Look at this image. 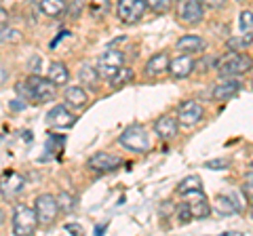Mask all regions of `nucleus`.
<instances>
[{
  "instance_id": "f257e3e1",
  "label": "nucleus",
  "mask_w": 253,
  "mask_h": 236,
  "mask_svg": "<svg viewBox=\"0 0 253 236\" xmlns=\"http://www.w3.org/2000/svg\"><path fill=\"white\" fill-rule=\"evenodd\" d=\"M251 68H253L251 57H247L245 53H236V51H228L215 61V70L221 78H234V76L247 74Z\"/></svg>"
},
{
  "instance_id": "f03ea898",
  "label": "nucleus",
  "mask_w": 253,
  "mask_h": 236,
  "mask_svg": "<svg viewBox=\"0 0 253 236\" xmlns=\"http://www.w3.org/2000/svg\"><path fill=\"white\" fill-rule=\"evenodd\" d=\"M118 144L126 150L135 152V154H141V152H148L150 150V133L144 124H129L118 137Z\"/></svg>"
},
{
  "instance_id": "7ed1b4c3",
  "label": "nucleus",
  "mask_w": 253,
  "mask_h": 236,
  "mask_svg": "<svg viewBox=\"0 0 253 236\" xmlns=\"http://www.w3.org/2000/svg\"><path fill=\"white\" fill-rule=\"evenodd\" d=\"M41 226L36 217V211L28 207L23 202H17L13 209V234L15 236H30L36 232V228Z\"/></svg>"
},
{
  "instance_id": "20e7f679",
  "label": "nucleus",
  "mask_w": 253,
  "mask_h": 236,
  "mask_svg": "<svg viewBox=\"0 0 253 236\" xmlns=\"http://www.w3.org/2000/svg\"><path fill=\"white\" fill-rule=\"evenodd\" d=\"M175 17H177L179 23H184V26H188V28L199 26V23L205 19L203 0H177Z\"/></svg>"
},
{
  "instance_id": "39448f33",
  "label": "nucleus",
  "mask_w": 253,
  "mask_h": 236,
  "mask_svg": "<svg viewBox=\"0 0 253 236\" xmlns=\"http://www.w3.org/2000/svg\"><path fill=\"white\" fill-rule=\"evenodd\" d=\"M34 211H36V217H38V224L41 226H44V228L53 226L59 215L57 198H55L53 194H38L34 200Z\"/></svg>"
},
{
  "instance_id": "423d86ee",
  "label": "nucleus",
  "mask_w": 253,
  "mask_h": 236,
  "mask_svg": "<svg viewBox=\"0 0 253 236\" xmlns=\"http://www.w3.org/2000/svg\"><path fill=\"white\" fill-rule=\"evenodd\" d=\"M26 82L30 86V99L36 101V104H44V101H51L57 95V84H53L49 78H42L38 74H32L26 78Z\"/></svg>"
},
{
  "instance_id": "0eeeda50",
  "label": "nucleus",
  "mask_w": 253,
  "mask_h": 236,
  "mask_svg": "<svg viewBox=\"0 0 253 236\" xmlns=\"http://www.w3.org/2000/svg\"><path fill=\"white\" fill-rule=\"evenodd\" d=\"M123 66H125V53L123 51H116L114 46H110V49L97 59V66H95V68H97L101 80H112L114 74Z\"/></svg>"
},
{
  "instance_id": "6e6552de",
  "label": "nucleus",
  "mask_w": 253,
  "mask_h": 236,
  "mask_svg": "<svg viewBox=\"0 0 253 236\" xmlns=\"http://www.w3.org/2000/svg\"><path fill=\"white\" fill-rule=\"evenodd\" d=\"M148 11L146 0H118L116 2V15L118 19L126 26H133V23H139L144 19V15Z\"/></svg>"
},
{
  "instance_id": "1a4fd4ad",
  "label": "nucleus",
  "mask_w": 253,
  "mask_h": 236,
  "mask_svg": "<svg viewBox=\"0 0 253 236\" xmlns=\"http://www.w3.org/2000/svg\"><path fill=\"white\" fill-rule=\"evenodd\" d=\"M205 118V108L201 101L196 99H186L177 106V122L181 127H196Z\"/></svg>"
},
{
  "instance_id": "9d476101",
  "label": "nucleus",
  "mask_w": 253,
  "mask_h": 236,
  "mask_svg": "<svg viewBox=\"0 0 253 236\" xmlns=\"http://www.w3.org/2000/svg\"><path fill=\"white\" fill-rule=\"evenodd\" d=\"M76 114L70 110L68 104H57L49 110V114H46V124H49L51 129H57V131H63V129H72L76 124Z\"/></svg>"
},
{
  "instance_id": "9b49d317",
  "label": "nucleus",
  "mask_w": 253,
  "mask_h": 236,
  "mask_svg": "<svg viewBox=\"0 0 253 236\" xmlns=\"http://www.w3.org/2000/svg\"><path fill=\"white\" fill-rule=\"evenodd\" d=\"M23 188H26V177L17 171H9L6 175H2V179H0V194H2L6 200L17 198V196L23 192Z\"/></svg>"
},
{
  "instance_id": "f8f14e48",
  "label": "nucleus",
  "mask_w": 253,
  "mask_h": 236,
  "mask_svg": "<svg viewBox=\"0 0 253 236\" xmlns=\"http://www.w3.org/2000/svg\"><path fill=\"white\" fill-rule=\"evenodd\" d=\"M196 70V59L194 55H177L175 59L169 61V74L173 80H184Z\"/></svg>"
},
{
  "instance_id": "ddd939ff",
  "label": "nucleus",
  "mask_w": 253,
  "mask_h": 236,
  "mask_svg": "<svg viewBox=\"0 0 253 236\" xmlns=\"http://www.w3.org/2000/svg\"><path fill=\"white\" fill-rule=\"evenodd\" d=\"M121 158L116 154H110V152H97L93 154L89 160H86V169L93 171V173H110L114 171L116 167H121Z\"/></svg>"
},
{
  "instance_id": "4468645a",
  "label": "nucleus",
  "mask_w": 253,
  "mask_h": 236,
  "mask_svg": "<svg viewBox=\"0 0 253 236\" xmlns=\"http://www.w3.org/2000/svg\"><path fill=\"white\" fill-rule=\"evenodd\" d=\"M179 131V122H177V116L173 114H163L161 118H156L154 120V133L158 139L163 141H169L177 135Z\"/></svg>"
},
{
  "instance_id": "2eb2a0df",
  "label": "nucleus",
  "mask_w": 253,
  "mask_h": 236,
  "mask_svg": "<svg viewBox=\"0 0 253 236\" xmlns=\"http://www.w3.org/2000/svg\"><path fill=\"white\" fill-rule=\"evenodd\" d=\"M186 202H188V207H190V213H192L194 219H207L211 215V202L207 200V196L201 192H192V194H186Z\"/></svg>"
},
{
  "instance_id": "dca6fc26",
  "label": "nucleus",
  "mask_w": 253,
  "mask_h": 236,
  "mask_svg": "<svg viewBox=\"0 0 253 236\" xmlns=\"http://www.w3.org/2000/svg\"><path fill=\"white\" fill-rule=\"evenodd\" d=\"M175 49L181 55H201V53H205V49H207V40L201 36H196V34H186L177 40Z\"/></svg>"
},
{
  "instance_id": "f3484780",
  "label": "nucleus",
  "mask_w": 253,
  "mask_h": 236,
  "mask_svg": "<svg viewBox=\"0 0 253 236\" xmlns=\"http://www.w3.org/2000/svg\"><path fill=\"white\" fill-rule=\"evenodd\" d=\"M241 89H243V82L236 76L234 78H224V80L213 89L211 97H213V101H228V99H232Z\"/></svg>"
},
{
  "instance_id": "a211bd4d",
  "label": "nucleus",
  "mask_w": 253,
  "mask_h": 236,
  "mask_svg": "<svg viewBox=\"0 0 253 236\" xmlns=\"http://www.w3.org/2000/svg\"><path fill=\"white\" fill-rule=\"evenodd\" d=\"M169 55L167 53H154L146 64V74L150 78H161L165 74H169Z\"/></svg>"
},
{
  "instance_id": "6ab92c4d",
  "label": "nucleus",
  "mask_w": 253,
  "mask_h": 236,
  "mask_svg": "<svg viewBox=\"0 0 253 236\" xmlns=\"http://www.w3.org/2000/svg\"><path fill=\"white\" fill-rule=\"evenodd\" d=\"M63 99H66V104L74 110H83L86 104H89V93L83 84H72L68 86L66 93H63Z\"/></svg>"
},
{
  "instance_id": "aec40b11",
  "label": "nucleus",
  "mask_w": 253,
  "mask_h": 236,
  "mask_svg": "<svg viewBox=\"0 0 253 236\" xmlns=\"http://www.w3.org/2000/svg\"><path fill=\"white\" fill-rule=\"evenodd\" d=\"M213 211L219 215V217H230V215H234V213H239L241 211V207L236 204V200L232 198V196H217L215 198V202H213Z\"/></svg>"
},
{
  "instance_id": "412c9836",
  "label": "nucleus",
  "mask_w": 253,
  "mask_h": 236,
  "mask_svg": "<svg viewBox=\"0 0 253 236\" xmlns=\"http://www.w3.org/2000/svg\"><path fill=\"white\" fill-rule=\"evenodd\" d=\"M66 9H68V0H41V13L44 17H51V19L63 17Z\"/></svg>"
},
{
  "instance_id": "4be33fe9",
  "label": "nucleus",
  "mask_w": 253,
  "mask_h": 236,
  "mask_svg": "<svg viewBox=\"0 0 253 236\" xmlns=\"http://www.w3.org/2000/svg\"><path fill=\"white\" fill-rule=\"evenodd\" d=\"M46 78H49L53 84L63 86L70 80V72H68L66 64H61V61H53V64L49 66V72H46Z\"/></svg>"
},
{
  "instance_id": "5701e85b",
  "label": "nucleus",
  "mask_w": 253,
  "mask_h": 236,
  "mask_svg": "<svg viewBox=\"0 0 253 236\" xmlns=\"http://www.w3.org/2000/svg\"><path fill=\"white\" fill-rule=\"evenodd\" d=\"M253 46V32H243L239 36H232L226 40V49L228 51H236V53H245Z\"/></svg>"
},
{
  "instance_id": "b1692460",
  "label": "nucleus",
  "mask_w": 253,
  "mask_h": 236,
  "mask_svg": "<svg viewBox=\"0 0 253 236\" xmlns=\"http://www.w3.org/2000/svg\"><path fill=\"white\" fill-rule=\"evenodd\" d=\"M78 78H81L83 86H89V89L97 86V82L101 80V78H99V72H97V68L91 66V64H84V66L81 68V72H78Z\"/></svg>"
},
{
  "instance_id": "393cba45",
  "label": "nucleus",
  "mask_w": 253,
  "mask_h": 236,
  "mask_svg": "<svg viewBox=\"0 0 253 236\" xmlns=\"http://www.w3.org/2000/svg\"><path fill=\"white\" fill-rule=\"evenodd\" d=\"M201 190H203V184H201L199 175H188V177H184L177 184V194L179 196H186V194H192V192H201Z\"/></svg>"
},
{
  "instance_id": "a878e982",
  "label": "nucleus",
  "mask_w": 253,
  "mask_h": 236,
  "mask_svg": "<svg viewBox=\"0 0 253 236\" xmlns=\"http://www.w3.org/2000/svg\"><path fill=\"white\" fill-rule=\"evenodd\" d=\"M23 40V32L17 28L2 26L0 28V44H19Z\"/></svg>"
},
{
  "instance_id": "bb28decb",
  "label": "nucleus",
  "mask_w": 253,
  "mask_h": 236,
  "mask_svg": "<svg viewBox=\"0 0 253 236\" xmlns=\"http://www.w3.org/2000/svg\"><path fill=\"white\" fill-rule=\"evenodd\" d=\"M112 9V0H89V15L95 19H101Z\"/></svg>"
},
{
  "instance_id": "cd10ccee",
  "label": "nucleus",
  "mask_w": 253,
  "mask_h": 236,
  "mask_svg": "<svg viewBox=\"0 0 253 236\" xmlns=\"http://www.w3.org/2000/svg\"><path fill=\"white\" fill-rule=\"evenodd\" d=\"M57 198V204H59V211H66V213H72V211L76 209V196L70 194V192H59V196H55Z\"/></svg>"
},
{
  "instance_id": "c85d7f7f",
  "label": "nucleus",
  "mask_w": 253,
  "mask_h": 236,
  "mask_svg": "<svg viewBox=\"0 0 253 236\" xmlns=\"http://www.w3.org/2000/svg\"><path fill=\"white\" fill-rule=\"evenodd\" d=\"M131 80H133V70L123 66V68H121V70H118V72L114 74L112 80H108V82L118 89V86H123V84H126V82H131Z\"/></svg>"
},
{
  "instance_id": "c756f323",
  "label": "nucleus",
  "mask_w": 253,
  "mask_h": 236,
  "mask_svg": "<svg viewBox=\"0 0 253 236\" xmlns=\"http://www.w3.org/2000/svg\"><path fill=\"white\" fill-rule=\"evenodd\" d=\"M148 11H152L156 15H165L171 11V0H146Z\"/></svg>"
},
{
  "instance_id": "7c9ffc66",
  "label": "nucleus",
  "mask_w": 253,
  "mask_h": 236,
  "mask_svg": "<svg viewBox=\"0 0 253 236\" xmlns=\"http://www.w3.org/2000/svg\"><path fill=\"white\" fill-rule=\"evenodd\" d=\"M239 28H241V32H251L253 30V11L245 9L239 13Z\"/></svg>"
},
{
  "instance_id": "2f4dec72",
  "label": "nucleus",
  "mask_w": 253,
  "mask_h": 236,
  "mask_svg": "<svg viewBox=\"0 0 253 236\" xmlns=\"http://www.w3.org/2000/svg\"><path fill=\"white\" fill-rule=\"evenodd\" d=\"M175 219H177V224H181V226H186V224H190L192 222V213H190V207H188V202H184V204H179L177 207V211H175Z\"/></svg>"
},
{
  "instance_id": "473e14b6",
  "label": "nucleus",
  "mask_w": 253,
  "mask_h": 236,
  "mask_svg": "<svg viewBox=\"0 0 253 236\" xmlns=\"http://www.w3.org/2000/svg\"><path fill=\"white\" fill-rule=\"evenodd\" d=\"M83 6H84V0H72V2H68L66 15H68V17H72V19H76L78 15L83 13Z\"/></svg>"
},
{
  "instance_id": "72a5a7b5",
  "label": "nucleus",
  "mask_w": 253,
  "mask_h": 236,
  "mask_svg": "<svg viewBox=\"0 0 253 236\" xmlns=\"http://www.w3.org/2000/svg\"><path fill=\"white\" fill-rule=\"evenodd\" d=\"M205 167L211 169V171H226L228 167H230V160L228 158H213V160L205 162Z\"/></svg>"
},
{
  "instance_id": "f704fd0d",
  "label": "nucleus",
  "mask_w": 253,
  "mask_h": 236,
  "mask_svg": "<svg viewBox=\"0 0 253 236\" xmlns=\"http://www.w3.org/2000/svg\"><path fill=\"white\" fill-rule=\"evenodd\" d=\"M203 4H205V9H211V11H221V9H226L228 0H203Z\"/></svg>"
},
{
  "instance_id": "c9c22d12",
  "label": "nucleus",
  "mask_w": 253,
  "mask_h": 236,
  "mask_svg": "<svg viewBox=\"0 0 253 236\" xmlns=\"http://www.w3.org/2000/svg\"><path fill=\"white\" fill-rule=\"evenodd\" d=\"M243 194H245V198H247L249 202L253 200V173L243 182Z\"/></svg>"
},
{
  "instance_id": "e433bc0d",
  "label": "nucleus",
  "mask_w": 253,
  "mask_h": 236,
  "mask_svg": "<svg viewBox=\"0 0 253 236\" xmlns=\"http://www.w3.org/2000/svg\"><path fill=\"white\" fill-rule=\"evenodd\" d=\"M63 228H66L68 232H72V234H84V230H83L81 224H66Z\"/></svg>"
},
{
  "instance_id": "4c0bfd02",
  "label": "nucleus",
  "mask_w": 253,
  "mask_h": 236,
  "mask_svg": "<svg viewBox=\"0 0 253 236\" xmlns=\"http://www.w3.org/2000/svg\"><path fill=\"white\" fill-rule=\"evenodd\" d=\"M11 110H26V99H21V97L13 99L11 101Z\"/></svg>"
},
{
  "instance_id": "58836bf2",
  "label": "nucleus",
  "mask_w": 253,
  "mask_h": 236,
  "mask_svg": "<svg viewBox=\"0 0 253 236\" xmlns=\"http://www.w3.org/2000/svg\"><path fill=\"white\" fill-rule=\"evenodd\" d=\"M6 23H9V11L0 6V26H6Z\"/></svg>"
},
{
  "instance_id": "ea45409f",
  "label": "nucleus",
  "mask_w": 253,
  "mask_h": 236,
  "mask_svg": "<svg viewBox=\"0 0 253 236\" xmlns=\"http://www.w3.org/2000/svg\"><path fill=\"white\" fill-rule=\"evenodd\" d=\"M30 64H32V72L36 74V72H38V64H41V59H38V57H32V59H30Z\"/></svg>"
},
{
  "instance_id": "a19ab883",
  "label": "nucleus",
  "mask_w": 253,
  "mask_h": 236,
  "mask_svg": "<svg viewBox=\"0 0 253 236\" xmlns=\"http://www.w3.org/2000/svg\"><path fill=\"white\" fill-rule=\"evenodd\" d=\"M104 230H106V224H101V226H97V228H95V232H97V234H101Z\"/></svg>"
},
{
  "instance_id": "79ce46f5",
  "label": "nucleus",
  "mask_w": 253,
  "mask_h": 236,
  "mask_svg": "<svg viewBox=\"0 0 253 236\" xmlns=\"http://www.w3.org/2000/svg\"><path fill=\"white\" fill-rule=\"evenodd\" d=\"M2 224H4V211L0 209V226H2Z\"/></svg>"
},
{
  "instance_id": "37998d69",
  "label": "nucleus",
  "mask_w": 253,
  "mask_h": 236,
  "mask_svg": "<svg viewBox=\"0 0 253 236\" xmlns=\"http://www.w3.org/2000/svg\"><path fill=\"white\" fill-rule=\"evenodd\" d=\"M251 217H253V200H251Z\"/></svg>"
},
{
  "instance_id": "c03bdc74",
  "label": "nucleus",
  "mask_w": 253,
  "mask_h": 236,
  "mask_svg": "<svg viewBox=\"0 0 253 236\" xmlns=\"http://www.w3.org/2000/svg\"><path fill=\"white\" fill-rule=\"evenodd\" d=\"M251 173H253V162H251Z\"/></svg>"
},
{
  "instance_id": "a18cd8bd",
  "label": "nucleus",
  "mask_w": 253,
  "mask_h": 236,
  "mask_svg": "<svg viewBox=\"0 0 253 236\" xmlns=\"http://www.w3.org/2000/svg\"><path fill=\"white\" fill-rule=\"evenodd\" d=\"M251 86H253V78H251Z\"/></svg>"
},
{
  "instance_id": "49530a36",
  "label": "nucleus",
  "mask_w": 253,
  "mask_h": 236,
  "mask_svg": "<svg viewBox=\"0 0 253 236\" xmlns=\"http://www.w3.org/2000/svg\"><path fill=\"white\" fill-rule=\"evenodd\" d=\"M239 2H243V0H239Z\"/></svg>"
}]
</instances>
